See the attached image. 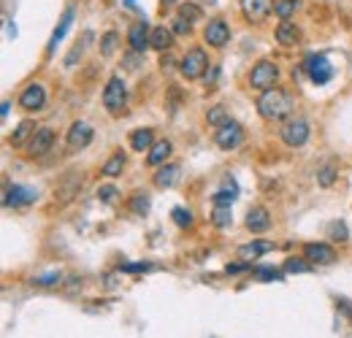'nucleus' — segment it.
Instances as JSON below:
<instances>
[{
  "mask_svg": "<svg viewBox=\"0 0 352 338\" xmlns=\"http://www.w3.org/2000/svg\"><path fill=\"white\" fill-rule=\"evenodd\" d=\"M171 30H174V36H190V22L176 16L174 22H171Z\"/></svg>",
  "mask_w": 352,
  "mask_h": 338,
  "instance_id": "40",
  "label": "nucleus"
},
{
  "mask_svg": "<svg viewBox=\"0 0 352 338\" xmlns=\"http://www.w3.org/2000/svg\"><path fill=\"white\" fill-rule=\"evenodd\" d=\"M328 238L336 241V244H344V241L350 238L347 225H344V222H331V225H328Z\"/></svg>",
  "mask_w": 352,
  "mask_h": 338,
  "instance_id": "32",
  "label": "nucleus"
},
{
  "mask_svg": "<svg viewBox=\"0 0 352 338\" xmlns=\"http://www.w3.org/2000/svg\"><path fill=\"white\" fill-rule=\"evenodd\" d=\"M212 225H214V227H230V225H233L230 206H214V212H212Z\"/></svg>",
  "mask_w": 352,
  "mask_h": 338,
  "instance_id": "29",
  "label": "nucleus"
},
{
  "mask_svg": "<svg viewBox=\"0 0 352 338\" xmlns=\"http://www.w3.org/2000/svg\"><path fill=\"white\" fill-rule=\"evenodd\" d=\"M293 109H296V100L282 87H271V89L261 92V98H258V114L265 122H282L293 114Z\"/></svg>",
  "mask_w": 352,
  "mask_h": 338,
  "instance_id": "1",
  "label": "nucleus"
},
{
  "mask_svg": "<svg viewBox=\"0 0 352 338\" xmlns=\"http://www.w3.org/2000/svg\"><path fill=\"white\" fill-rule=\"evenodd\" d=\"M179 0H160V11H168V8H174Z\"/></svg>",
  "mask_w": 352,
  "mask_h": 338,
  "instance_id": "44",
  "label": "nucleus"
},
{
  "mask_svg": "<svg viewBox=\"0 0 352 338\" xmlns=\"http://www.w3.org/2000/svg\"><path fill=\"white\" fill-rule=\"evenodd\" d=\"M236 198H239V195H236V187L230 184V187H222V190H217V192L212 195V203H214V206H233Z\"/></svg>",
  "mask_w": 352,
  "mask_h": 338,
  "instance_id": "27",
  "label": "nucleus"
},
{
  "mask_svg": "<svg viewBox=\"0 0 352 338\" xmlns=\"http://www.w3.org/2000/svg\"><path fill=\"white\" fill-rule=\"evenodd\" d=\"M333 181H336V166L333 163H325V166L317 168V184L320 187H331Z\"/></svg>",
  "mask_w": 352,
  "mask_h": 338,
  "instance_id": "31",
  "label": "nucleus"
},
{
  "mask_svg": "<svg viewBox=\"0 0 352 338\" xmlns=\"http://www.w3.org/2000/svg\"><path fill=\"white\" fill-rule=\"evenodd\" d=\"M92 127L87 122H74L71 130H68V149L71 152H82V149H87L89 144H92Z\"/></svg>",
  "mask_w": 352,
  "mask_h": 338,
  "instance_id": "14",
  "label": "nucleus"
},
{
  "mask_svg": "<svg viewBox=\"0 0 352 338\" xmlns=\"http://www.w3.org/2000/svg\"><path fill=\"white\" fill-rule=\"evenodd\" d=\"M117 195H120V192H117V187H111V184H106V187L98 190V201H100V203H111Z\"/></svg>",
  "mask_w": 352,
  "mask_h": 338,
  "instance_id": "39",
  "label": "nucleus"
},
{
  "mask_svg": "<svg viewBox=\"0 0 352 338\" xmlns=\"http://www.w3.org/2000/svg\"><path fill=\"white\" fill-rule=\"evenodd\" d=\"M309 122L304 120V117H293V120H287L285 125H282V130H279V138L290 146V149H298V146H304L309 141Z\"/></svg>",
  "mask_w": 352,
  "mask_h": 338,
  "instance_id": "5",
  "label": "nucleus"
},
{
  "mask_svg": "<svg viewBox=\"0 0 352 338\" xmlns=\"http://www.w3.org/2000/svg\"><path fill=\"white\" fill-rule=\"evenodd\" d=\"M117 46H120V33H117V30H109V33H103V36H100L98 49H100V54H103V57H111V54L117 52Z\"/></svg>",
  "mask_w": 352,
  "mask_h": 338,
  "instance_id": "26",
  "label": "nucleus"
},
{
  "mask_svg": "<svg viewBox=\"0 0 352 338\" xmlns=\"http://www.w3.org/2000/svg\"><path fill=\"white\" fill-rule=\"evenodd\" d=\"M171 149H174L171 141H166V138H163V141H155V146H152L149 155H146V163H149V166H163V163L171 157Z\"/></svg>",
  "mask_w": 352,
  "mask_h": 338,
  "instance_id": "23",
  "label": "nucleus"
},
{
  "mask_svg": "<svg viewBox=\"0 0 352 338\" xmlns=\"http://www.w3.org/2000/svg\"><path fill=\"white\" fill-rule=\"evenodd\" d=\"M152 49H157V52H168L171 46H174V30L171 27H166V25H160V27H152Z\"/></svg>",
  "mask_w": 352,
  "mask_h": 338,
  "instance_id": "21",
  "label": "nucleus"
},
{
  "mask_svg": "<svg viewBox=\"0 0 352 338\" xmlns=\"http://www.w3.org/2000/svg\"><path fill=\"white\" fill-rule=\"evenodd\" d=\"M36 130H38V127L33 125L30 120H28V122H19V127H16V133L11 135V144H14V146H22V144H25V138H28V135H33Z\"/></svg>",
  "mask_w": 352,
  "mask_h": 338,
  "instance_id": "33",
  "label": "nucleus"
},
{
  "mask_svg": "<svg viewBox=\"0 0 352 338\" xmlns=\"http://www.w3.org/2000/svg\"><path fill=\"white\" fill-rule=\"evenodd\" d=\"M36 201H38V192H36L33 187H25V184H11V187L6 190V198H3V203H6V206H14V209L30 206V203H36Z\"/></svg>",
  "mask_w": 352,
  "mask_h": 338,
  "instance_id": "10",
  "label": "nucleus"
},
{
  "mask_svg": "<svg viewBox=\"0 0 352 338\" xmlns=\"http://www.w3.org/2000/svg\"><path fill=\"white\" fill-rule=\"evenodd\" d=\"M304 71H307L309 82L317 87L328 84L333 79V65H331V60L325 54H309L304 60Z\"/></svg>",
  "mask_w": 352,
  "mask_h": 338,
  "instance_id": "4",
  "label": "nucleus"
},
{
  "mask_svg": "<svg viewBox=\"0 0 352 338\" xmlns=\"http://www.w3.org/2000/svg\"><path fill=\"white\" fill-rule=\"evenodd\" d=\"M206 122L214 127H222L225 122H230V114H228L225 106H212V109L206 111Z\"/></svg>",
  "mask_w": 352,
  "mask_h": 338,
  "instance_id": "28",
  "label": "nucleus"
},
{
  "mask_svg": "<svg viewBox=\"0 0 352 338\" xmlns=\"http://www.w3.org/2000/svg\"><path fill=\"white\" fill-rule=\"evenodd\" d=\"M74 16H76V11L74 8H65L63 11V16H60V25L54 27V33H52V38H49V46H46V52L49 54H54V49H57V43L65 38V33L71 30V25H74Z\"/></svg>",
  "mask_w": 352,
  "mask_h": 338,
  "instance_id": "17",
  "label": "nucleus"
},
{
  "mask_svg": "<svg viewBox=\"0 0 352 338\" xmlns=\"http://www.w3.org/2000/svg\"><path fill=\"white\" fill-rule=\"evenodd\" d=\"M271 227V214L265 206H255V209H250L247 212V230H252V233H265Z\"/></svg>",
  "mask_w": 352,
  "mask_h": 338,
  "instance_id": "18",
  "label": "nucleus"
},
{
  "mask_svg": "<svg viewBox=\"0 0 352 338\" xmlns=\"http://www.w3.org/2000/svg\"><path fill=\"white\" fill-rule=\"evenodd\" d=\"M125 166H128V157H125L122 152H114V155H111V157L103 163L100 173H103V176H109V179H117V176H122Z\"/></svg>",
  "mask_w": 352,
  "mask_h": 338,
  "instance_id": "24",
  "label": "nucleus"
},
{
  "mask_svg": "<svg viewBox=\"0 0 352 338\" xmlns=\"http://www.w3.org/2000/svg\"><path fill=\"white\" fill-rule=\"evenodd\" d=\"M241 141H244V127L239 125V122H233V120L214 130V144H217L220 149H225V152L241 146Z\"/></svg>",
  "mask_w": 352,
  "mask_h": 338,
  "instance_id": "7",
  "label": "nucleus"
},
{
  "mask_svg": "<svg viewBox=\"0 0 352 338\" xmlns=\"http://www.w3.org/2000/svg\"><path fill=\"white\" fill-rule=\"evenodd\" d=\"M274 3L276 0H241V11H244L247 22L263 25L265 19L271 16V11H274Z\"/></svg>",
  "mask_w": 352,
  "mask_h": 338,
  "instance_id": "8",
  "label": "nucleus"
},
{
  "mask_svg": "<svg viewBox=\"0 0 352 338\" xmlns=\"http://www.w3.org/2000/svg\"><path fill=\"white\" fill-rule=\"evenodd\" d=\"M179 16L182 19H187V22H201L204 19V11H201V5H195V3H182L179 5Z\"/></svg>",
  "mask_w": 352,
  "mask_h": 338,
  "instance_id": "30",
  "label": "nucleus"
},
{
  "mask_svg": "<svg viewBox=\"0 0 352 338\" xmlns=\"http://www.w3.org/2000/svg\"><path fill=\"white\" fill-rule=\"evenodd\" d=\"M285 271H287V273H307V271H311V265L301 262V260H296V257H290V260L285 262Z\"/></svg>",
  "mask_w": 352,
  "mask_h": 338,
  "instance_id": "37",
  "label": "nucleus"
},
{
  "mask_svg": "<svg viewBox=\"0 0 352 338\" xmlns=\"http://www.w3.org/2000/svg\"><path fill=\"white\" fill-rule=\"evenodd\" d=\"M122 271H133V273L135 271H152V265H146V262H125Z\"/></svg>",
  "mask_w": 352,
  "mask_h": 338,
  "instance_id": "42",
  "label": "nucleus"
},
{
  "mask_svg": "<svg viewBox=\"0 0 352 338\" xmlns=\"http://www.w3.org/2000/svg\"><path fill=\"white\" fill-rule=\"evenodd\" d=\"M152 30H149V25H146V19H141V22H133L131 30H128V43H131V52H138V54H144L152 43Z\"/></svg>",
  "mask_w": 352,
  "mask_h": 338,
  "instance_id": "13",
  "label": "nucleus"
},
{
  "mask_svg": "<svg viewBox=\"0 0 352 338\" xmlns=\"http://www.w3.org/2000/svg\"><path fill=\"white\" fill-rule=\"evenodd\" d=\"M131 146H133V152H149V149L155 146V133H152L149 127H138V130H133Z\"/></svg>",
  "mask_w": 352,
  "mask_h": 338,
  "instance_id": "22",
  "label": "nucleus"
},
{
  "mask_svg": "<svg viewBox=\"0 0 352 338\" xmlns=\"http://www.w3.org/2000/svg\"><path fill=\"white\" fill-rule=\"evenodd\" d=\"M82 52H85V43H76V46L71 49V54L65 57V68H74V65H76V60L82 57Z\"/></svg>",
  "mask_w": 352,
  "mask_h": 338,
  "instance_id": "41",
  "label": "nucleus"
},
{
  "mask_svg": "<svg viewBox=\"0 0 352 338\" xmlns=\"http://www.w3.org/2000/svg\"><path fill=\"white\" fill-rule=\"evenodd\" d=\"M125 103H128V87L122 82V76H111L106 87H103V106L111 117H120L125 111Z\"/></svg>",
  "mask_w": 352,
  "mask_h": 338,
  "instance_id": "2",
  "label": "nucleus"
},
{
  "mask_svg": "<svg viewBox=\"0 0 352 338\" xmlns=\"http://www.w3.org/2000/svg\"><path fill=\"white\" fill-rule=\"evenodd\" d=\"M298 8H301V0H276L274 3V16L279 22H290Z\"/></svg>",
  "mask_w": 352,
  "mask_h": 338,
  "instance_id": "25",
  "label": "nucleus"
},
{
  "mask_svg": "<svg viewBox=\"0 0 352 338\" xmlns=\"http://www.w3.org/2000/svg\"><path fill=\"white\" fill-rule=\"evenodd\" d=\"M276 79H279V65L271 63V60H261V63L250 71V87H255V89H261V92L276 87Z\"/></svg>",
  "mask_w": 352,
  "mask_h": 338,
  "instance_id": "6",
  "label": "nucleus"
},
{
  "mask_svg": "<svg viewBox=\"0 0 352 338\" xmlns=\"http://www.w3.org/2000/svg\"><path fill=\"white\" fill-rule=\"evenodd\" d=\"M176 179H179V166H176V163L160 166L157 173L152 176V181H155V187H157V190H168V187H174Z\"/></svg>",
  "mask_w": 352,
  "mask_h": 338,
  "instance_id": "20",
  "label": "nucleus"
},
{
  "mask_svg": "<svg viewBox=\"0 0 352 338\" xmlns=\"http://www.w3.org/2000/svg\"><path fill=\"white\" fill-rule=\"evenodd\" d=\"M131 212L138 214V216H144V214L149 212V198L144 195V192H135L131 201Z\"/></svg>",
  "mask_w": 352,
  "mask_h": 338,
  "instance_id": "35",
  "label": "nucleus"
},
{
  "mask_svg": "<svg viewBox=\"0 0 352 338\" xmlns=\"http://www.w3.org/2000/svg\"><path fill=\"white\" fill-rule=\"evenodd\" d=\"M171 219H174L176 227H190L192 225V212L184 209V206H176L174 212H171Z\"/></svg>",
  "mask_w": 352,
  "mask_h": 338,
  "instance_id": "34",
  "label": "nucleus"
},
{
  "mask_svg": "<svg viewBox=\"0 0 352 338\" xmlns=\"http://www.w3.org/2000/svg\"><path fill=\"white\" fill-rule=\"evenodd\" d=\"M204 41L209 43L212 49H222L225 43L230 41V27L225 25V19H209L204 27Z\"/></svg>",
  "mask_w": 352,
  "mask_h": 338,
  "instance_id": "12",
  "label": "nucleus"
},
{
  "mask_svg": "<svg viewBox=\"0 0 352 338\" xmlns=\"http://www.w3.org/2000/svg\"><path fill=\"white\" fill-rule=\"evenodd\" d=\"M274 36H276V43H282V46H287V49H290V46H298L301 38H304V36H301V27H298L296 22H279Z\"/></svg>",
  "mask_w": 352,
  "mask_h": 338,
  "instance_id": "16",
  "label": "nucleus"
},
{
  "mask_svg": "<svg viewBox=\"0 0 352 338\" xmlns=\"http://www.w3.org/2000/svg\"><path fill=\"white\" fill-rule=\"evenodd\" d=\"M271 249H274V244H271V241H250V244L239 247V260H244V262H252V260L263 257V254L271 252Z\"/></svg>",
  "mask_w": 352,
  "mask_h": 338,
  "instance_id": "19",
  "label": "nucleus"
},
{
  "mask_svg": "<svg viewBox=\"0 0 352 338\" xmlns=\"http://www.w3.org/2000/svg\"><path fill=\"white\" fill-rule=\"evenodd\" d=\"M171 63H174V60H171V54H166V52H163V57H160V68L166 71V68H171Z\"/></svg>",
  "mask_w": 352,
  "mask_h": 338,
  "instance_id": "43",
  "label": "nucleus"
},
{
  "mask_svg": "<svg viewBox=\"0 0 352 338\" xmlns=\"http://www.w3.org/2000/svg\"><path fill=\"white\" fill-rule=\"evenodd\" d=\"M344 311L350 314V319H352V306H347V303H344Z\"/></svg>",
  "mask_w": 352,
  "mask_h": 338,
  "instance_id": "45",
  "label": "nucleus"
},
{
  "mask_svg": "<svg viewBox=\"0 0 352 338\" xmlns=\"http://www.w3.org/2000/svg\"><path fill=\"white\" fill-rule=\"evenodd\" d=\"M60 282V271H49L44 276H36L33 279V284H38V287H52V284H57Z\"/></svg>",
  "mask_w": 352,
  "mask_h": 338,
  "instance_id": "36",
  "label": "nucleus"
},
{
  "mask_svg": "<svg viewBox=\"0 0 352 338\" xmlns=\"http://www.w3.org/2000/svg\"><path fill=\"white\" fill-rule=\"evenodd\" d=\"M19 106H22L25 111H41L46 106V87L41 84V82L28 84L22 89V95H19Z\"/></svg>",
  "mask_w": 352,
  "mask_h": 338,
  "instance_id": "9",
  "label": "nucleus"
},
{
  "mask_svg": "<svg viewBox=\"0 0 352 338\" xmlns=\"http://www.w3.org/2000/svg\"><path fill=\"white\" fill-rule=\"evenodd\" d=\"M209 71V57L204 49H190L182 60H179V74L187 79V82H195L201 76H206Z\"/></svg>",
  "mask_w": 352,
  "mask_h": 338,
  "instance_id": "3",
  "label": "nucleus"
},
{
  "mask_svg": "<svg viewBox=\"0 0 352 338\" xmlns=\"http://www.w3.org/2000/svg\"><path fill=\"white\" fill-rule=\"evenodd\" d=\"M52 146H54V130H52V127H38V130L30 135L28 155H30V157H44L46 152H52Z\"/></svg>",
  "mask_w": 352,
  "mask_h": 338,
  "instance_id": "11",
  "label": "nucleus"
},
{
  "mask_svg": "<svg viewBox=\"0 0 352 338\" xmlns=\"http://www.w3.org/2000/svg\"><path fill=\"white\" fill-rule=\"evenodd\" d=\"M252 273H255L258 279H268V282H282V279H285V276H282L279 271H274V268H255Z\"/></svg>",
  "mask_w": 352,
  "mask_h": 338,
  "instance_id": "38",
  "label": "nucleus"
},
{
  "mask_svg": "<svg viewBox=\"0 0 352 338\" xmlns=\"http://www.w3.org/2000/svg\"><path fill=\"white\" fill-rule=\"evenodd\" d=\"M304 260H309L311 265H331V262H336V249L328 244H307Z\"/></svg>",
  "mask_w": 352,
  "mask_h": 338,
  "instance_id": "15",
  "label": "nucleus"
}]
</instances>
